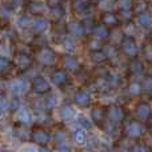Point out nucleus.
Returning <instances> with one entry per match:
<instances>
[{"label":"nucleus","mask_w":152,"mask_h":152,"mask_svg":"<svg viewBox=\"0 0 152 152\" xmlns=\"http://www.w3.org/2000/svg\"><path fill=\"white\" fill-rule=\"evenodd\" d=\"M145 55H147L148 60H151V61H152V48H148L147 52H145Z\"/></svg>","instance_id":"nucleus-44"},{"label":"nucleus","mask_w":152,"mask_h":152,"mask_svg":"<svg viewBox=\"0 0 152 152\" xmlns=\"http://www.w3.org/2000/svg\"><path fill=\"white\" fill-rule=\"evenodd\" d=\"M7 108H8V102L4 97H0V116H3L7 112Z\"/></svg>","instance_id":"nucleus-34"},{"label":"nucleus","mask_w":152,"mask_h":152,"mask_svg":"<svg viewBox=\"0 0 152 152\" xmlns=\"http://www.w3.org/2000/svg\"><path fill=\"white\" fill-rule=\"evenodd\" d=\"M19 105H20V102H19V99L15 96L12 100H11V110H12V111H18L19 110Z\"/></svg>","instance_id":"nucleus-38"},{"label":"nucleus","mask_w":152,"mask_h":152,"mask_svg":"<svg viewBox=\"0 0 152 152\" xmlns=\"http://www.w3.org/2000/svg\"><path fill=\"white\" fill-rule=\"evenodd\" d=\"M121 50H123V52L126 53V55L134 56V55H136V52H137V45L134 39L126 37V39L121 42Z\"/></svg>","instance_id":"nucleus-5"},{"label":"nucleus","mask_w":152,"mask_h":152,"mask_svg":"<svg viewBox=\"0 0 152 152\" xmlns=\"http://www.w3.org/2000/svg\"><path fill=\"white\" fill-rule=\"evenodd\" d=\"M94 34H95V36H96V39L99 40H105L108 37V29L105 28L104 26H96L95 27V29H94Z\"/></svg>","instance_id":"nucleus-17"},{"label":"nucleus","mask_w":152,"mask_h":152,"mask_svg":"<svg viewBox=\"0 0 152 152\" xmlns=\"http://www.w3.org/2000/svg\"><path fill=\"white\" fill-rule=\"evenodd\" d=\"M18 24L20 27H26L27 26V18H26V16H20V18H19V20H18Z\"/></svg>","instance_id":"nucleus-40"},{"label":"nucleus","mask_w":152,"mask_h":152,"mask_svg":"<svg viewBox=\"0 0 152 152\" xmlns=\"http://www.w3.org/2000/svg\"><path fill=\"white\" fill-rule=\"evenodd\" d=\"M67 31L69 35H74V36H81L84 34L83 26L80 23H76V21H71L67 24Z\"/></svg>","instance_id":"nucleus-11"},{"label":"nucleus","mask_w":152,"mask_h":152,"mask_svg":"<svg viewBox=\"0 0 152 152\" xmlns=\"http://www.w3.org/2000/svg\"><path fill=\"white\" fill-rule=\"evenodd\" d=\"M67 80H68V77H67V74L64 71H56L52 75V81L59 87L64 86L67 83Z\"/></svg>","instance_id":"nucleus-15"},{"label":"nucleus","mask_w":152,"mask_h":152,"mask_svg":"<svg viewBox=\"0 0 152 152\" xmlns=\"http://www.w3.org/2000/svg\"><path fill=\"white\" fill-rule=\"evenodd\" d=\"M74 10L77 13H84L88 10V3L86 0H74Z\"/></svg>","instance_id":"nucleus-22"},{"label":"nucleus","mask_w":152,"mask_h":152,"mask_svg":"<svg viewBox=\"0 0 152 152\" xmlns=\"http://www.w3.org/2000/svg\"><path fill=\"white\" fill-rule=\"evenodd\" d=\"M28 10H29V12L34 13V15H39V13L44 12V5L39 1H32V3H29Z\"/></svg>","instance_id":"nucleus-20"},{"label":"nucleus","mask_w":152,"mask_h":152,"mask_svg":"<svg viewBox=\"0 0 152 152\" xmlns=\"http://www.w3.org/2000/svg\"><path fill=\"white\" fill-rule=\"evenodd\" d=\"M77 124H79V126H80L83 129H89V128H91V121H89L84 115H79V118H77Z\"/></svg>","instance_id":"nucleus-27"},{"label":"nucleus","mask_w":152,"mask_h":152,"mask_svg":"<svg viewBox=\"0 0 152 152\" xmlns=\"http://www.w3.org/2000/svg\"><path fill=\"white\" fill-rule=\"evenodd\" d=\"M55 59H56L55 52L48 47L42 48V50H39V52L36 53V60L39 61L40 64H43V66H52V64L55 63Z\"/></svg>","instance_id":"nucleus-1"},{"label":"nucleus","mask_w":152,"mask_h":152,"mask_svg":"<svg viewBox=\"0 0 152 152\" xmlns=\"http://www.w3.org/2000/svg\"><path fill=\"white\" fill-rule=\"evenodd\" d=\"M11 68H12L11 61L7 58H4V56H0V75L8 74L11 71Z\"/></svg>","instance_id":"nucleus-18"},{"label":"nucleus","mask_w":152,"mask_h":152,"mask_svg":"<svg viewBox=\"0 0 152 152\" xmlns=\"http://www.w3.org/2000/svg\"><path fill=\"white\" fill-rule=\"evenodd\" d=\"M60 1H61V0H47V3H48V5H50V7L59 5V4H60Z\"/></svg>","instance_id":"nucleus-43"},{"label":"nucleus","mask_w":152,"mask_h":152,"mask_svg":"<svg viewBox=\"0 0 152 152\" xmlns=\"http://www.w3.org/2000/svg\"><path fill=\"white\" fill-rule=\"evenodd\" d=\"M92 3H99V1H102V0H91Z\"/></svg>","instance_id":"nucleus-49"},{"label":"nucleus","mask_w":152,"mask_h":152,"mask_svg":"<svg viewBox=\"0 0 152 152\" xmlns=\"http://www.w3.org/2000/svg\"><path fill=\"white\" fill-rule=\"evenodd\" d=\"M151 16L150 15H147V13H140L139 16H137V21H139V24L140 26H144V27H147L148 24H151Z\"/></svg>","instance_id":"nucleus-28"},{"label":"nucleus","mask_w":152,"mask_h":152,"mask_svg":"<svg viewBox=\"0 0 152 152\" xmlns=\"http://www.w3.org/2000/svg\"><path fill=\"white\" fill-rule=\"evenodd\" d=\"M137 115H139V118L140 119H147L148 116H150V108H148V105L147 104H140L139 107H137Z\"/></svg>","instance_id":"nucleus-26"},{"label":"nucleus","mask_w":152,"mask_h":152,"mask_svg":"<svg viewBox=\"0 0 152 152\" xmlns=\"http://www.w3.org/2000/svg\"><path fill=\"white\" fill-rule=\"evenodd\" d=\"M31 137L34 140V143H36L39 145H45L50 142V135L43 128H35L31 134Z\"/></svg>","instance_id":"nucleus-4"},{"label":"nucleus","mask_w":152,"mask_h":152,"mask_svg":"<svg viewBox=\"0 0 152 152\" xmlns=\"http://www.w3.org/2000/svg\"><path fill=\"white\" fill-rule=\"evenodd\" d=\"M58 152H71V151H69L67 147H60V148L58 150Z\"/></svg>","instance_id":"nucleus-45"},{"label":"nucleus","mask_w":152,"mask_h":152,"mask_svg":"<svg viewBox=\"0 0 152 152\" xmlns=\"http://www.w3.org/2000/svg\"><path fill=\"white\" fill-rule=\"evenodd\" d=\"M63 67L67 69V71H75L79 67L77 59L72 55H64L63 56Z\"/></svg>","instance_id":"nucleus-10"},{"label":"nucleus","mask_w":152,"mask_h":152,"mask_svg":"<svg viewBox=\"0 0 152 152\" xmlns=\"http://www.w3.org/2000/svg\"><path fill=\"white\" fill-rule=\"evenodd\" d=\"M1 152H13V151H1Z\"/></svg>","instance_id":"nucleus-50"},{"label":"nucleus","mask_w":152,"mask_h":152,"mask_svg":"<svg viewBox=\"0 0 152 152\" xmlns=\"http://www.w3.org/2000/svg\"><path fill=\"white\" fill-rule=\"evenodd\" d=\"M118 5L120 10H129L131 8V0H118Z\"/></svg>","instance_id":"nucleus-35"},{"label":"nucleus","mask_w":152,"mask_h":152,"mask_svg":"<svg viewBox=\"0 0 152 152\" xmlns=\"http://www.w3.org/2000/svg\"><path fill=\"white\" fill-rule=\"evenodd\" d=\"M144 91L151 94L152 92V77H147L144 81Z\"/></svg>","instance_id":"nucleus-36"},{"label":"nucleus","mask_w":152,"mask_h":152,"mask_svg":"<svg viewBox=\"0 0 152 152\" xmlns=\"http://www.w3.org/2000/svg\"><path fill=\"white\" fill-rule=\"evenodd\" d=\"M132 152H147V150H145L144 145H135L134 150H132Z\"/></svg>","instance_id":"nucleus-41"},{"label":"nucleus","mask_w":152,"mask_h":152,"mask_svg":"<svg viewBox=\"0 0 152 152\" xmlns=\"http://www.w3.org/2000/svg\"><path fill=\"white\" fill-rule=\"evenodd\" d=\"M50 13H51V18H52V20L56 21V23H58V21H60V20H63L64 15H66V12H64V8L61 7L60 4L55 5V7H51Z\"/></svg>","instance_id":"nucleus-12"},{"label":"nucleus","mask_w":152,"mask_h":152,"mask_svg":"<svg viewBox=\"0 0 152 152\" xmlns=\"http://www.w3.org/2000/svg\"><path fill=\"white\" fill-rule=\"evenodd\" d=\"M31 28H32V32H34V34L42 35V34H44V32L47 31L48 21L45 20V19H43V18H36V19H34V21H32Z\"/></svg>","instance_id":"nucleus-6"},{"label":"nucleus","mask_w":152,"mask_h":152,"mask_svg":"<svg viewBox=\"0 0 152 152\" xmlns=\"http://www.w3.org/2000/svg\"><path fill=\"white\" fill-rule=\"evenodd\" d=\"M120 16L124 19V20H128L131 18V11L129 10H120Z\"/></svg>","instance_id":"nucleus-39"},{"label":"nucleus","mask_w":152,"mask_h":152,"mask_svg":"<svg viewBox=\"0 0 152 152\" xmlns=\"http://www.w3.org/2000/svg\"><path fill=\"white\" fill-rule=\"evenodd\" d=\"M129 69H131L134 74H140L142 69H143V67H142V64H140L139 61H132L131 66H129Z\"/></svg>","instance_id":"nucleus-33"},{"label":"nucleus","mask_w":152,"mask_h":152,"mask_svg":"<svg viewBox=\"0 0 152 152\" xmlns=\"http://www.w3.org/2000/svg\"><path fill=\"white\" fill-rule=\"evenodd\" d=\"M11 15V8L8 7V5H1L0 7V16H1L3 19H8Z\"/></svg>","instance_id":"nucleus-32"},{"label":"nucleus","mask_w":152,"mask_h":152,"mask_svg":"<svg viewBox=\"0 0 152 152\" xmlns=\"http://www.w3.org/2000/svg\"><path fill=\"white\" fill-rule=\"evenodd\" d=\"M81 152H94V151H92V150H83Z\"/></svg>","instance_id":"nucleus-48"},{"label":"nucleus","mask_w":152,"mask_h":152,"mask_svg":"<svg viewBox=\"0 0 152 152\" xmlns=\"http://www.w3.org/2000/svg\"><path fill=\"white\" fill-rule=\"evenodd\" d=\"M107 83L111 84V86H118L119 84V75L116 72H111L107 77Z\"/></svg>","instance_id":"nucleus-31"},{"label":"nucleus","mask_w":152,"mask_h":152,"mask_svg":"<svg viewBox=\"0 0 152 152\" xmlns=\"http://www.w3.org/2000/svg\"><path fill=\"white\" fill-rule=\"evenodd\" d=\"M16 135H18V137H20L21 140H26V139H27V136H24V135H27V132H26V131L18 129V131H16Z\"/></svg>","instance_id":"nucleus-42"},{"label":"nucleus","mask_w":152,"mask_h":152,"mask_svg":"<svg viewBox=\"0 0 152 152\" xmlns=\"http://www.w3.org/2000/svg\"><path fill=\"white\" fill-rule=\"evenodd\" d=\"M39 152H51V151L45 147H42V148H39Z\"/></svg>","instance_id":"nucleus-46"},{"label":"nucleus","mask_w":152,"mask_h":152,"mask_svg":"<svg viewBox=\"0 0 152 152\" xmlns=\"http://www.w3.org/2000/svg\"><path fill=\"white\" fill-rule=\"evenodd\" d=\"M91 116H92V121L96 124L102 123L103 121V118H104V115H103V111L100 110V108H94L91 112Z\"/></svg>","instance_id":"nucleus-25"},{"label":"nucleus","mask_w":152,"mask_h":152,"mask_svg":"<svg viewBox=\"0 0 152 152\" xmlns=\"http://www.w3.org/2000/svg\"><path fill=\"white\" fill-rule=\"evenodd\" d=\"M74 140L76 144H84L87 142V135L83 129H77V131L74 132Z\"/></svg>","instance_id":"nucleus-23"},{"label":"nucleus","mask_w":152,"mask_h":152,"mask_svg":"<svg viewBox=\"0 0 152 152\" xmlns=\"http://www.w3.org/2000/svg\"><path fill=\"white\" fill-rule=\"evenodd\" d=\"M102 20H103V23H104L105 26H113V24L118 23L116 16L113 15V13H111V12H105L104 15L102 16Z\"/></svg>","instance_id":"nucleus-24"},{"label":"nucleus","mask_w":152,"mask_h":152,"mask_svg":"<svg viewBox=\"0 0 152 152\" xmlns=\"http://www.w3.org/2000/svg\"><path fill=\"white\" fill-rule=\"evenodd\" d=\"M103 51H104V53L107 55V58H111V56L115 55V48L111 47V45H105V47L103 48Z\"/></svg>","instance_id":"nucleus-37"},{"label":"nucleus","mask_w":152,"mask_h":152,"mask_svg":"<svg viewBox=\"0 0 152 152\" xmlns=\"http://www.w3.org/2000/svg\"><path fill=\"white\" fill-rule=\"evenodd\" d=\"M59 116H60L61 120H69L74 116V110L71 107H61L60 111H59Z\"/></svg>","instance_id":"nucleus-21"},{"label":"nucleus","mask_w":152,"mask_h":152,"mask_svg":"<svg viewBox=\"0 0 152 152\" xmlns=\"http://www.w3.org/2000/svg\"><path fill=\"white\" fill-rule=\"evenodd\" d=\"M118 152H128V150H127V148H124V147H120L118 150Z\"/></svg>","instance_id":"nucleus-47"},{"label":"nucleus","mask_w":152,"mask_h":152,"mask_svg":"<svg viewBox=\"0 0 152 152\" xmlns=\"http://www.w3.org/2000/svg\"><path fill=\"white\" fill-rule=\"evenodd\" d=\"M32 91L35 94H44V92L51 91V86L47 81V79L43 76H35L32 80Z\"/></svg>","instance_id":"nucleus-2"},{"label":"nucleus","mask_w":152,"mask_h":152,"mask_svg":"<svg viewBox=\"0 0 152 152\" xmlns=\"http://www.w3.org/2000/svg\"><path fill=\"white\" fill-rule=\"evenodd\" d=\"M55 105H56V97H55V95L50 92V94H47L45 97L43 99V107H44V110L51 111L55 108Z\"/></svg>","instance_id":"nucleus-14"},{"label":"nucleus","mask_w":152,"mask_h":152,"mask_svg":"<svg viewBox=\"0 0 152 152\" xmlns=\"http://www.w3.org/2000/svg\"><path fill=\"white\" fill-rule=\"evenodd\" d=\"M61 43H63V45H64L66 50H68V51H74L75 50V42L71 39V37L66 36L63 40H61Z\"/></svg>","instance_id":"nucleus-29"},{"label":"nucleus","mask_w":152,"mask_h":152,"mask_svg":"<svg viewBox=\"0 0 152 152\" xmlns=\"http://www.w3.org/2000/svg\"><path fill=\"white\" fill-rule=\"evenodd\" d=\"M75 103L79 107H88L89 103H91V96H89L88 92L83 91V89H79L75 94Z\"/></svg>","instance_id":"nucleus-7"},{"label":"nucleus","mask_w":152,"mask_h":152,"mask_svg":"<svg viewBox=\"0 0 152 152\" xmlns=\"http://www.w3.org/2000/svg\"><path fill=\"white\" fill-rule=\"evenodd\" d=\"M140 89H142V87H140V84L137 83V81H134V83H131V84H129V87H128V92L131 95L140 94Z\"/></svg>","instance_id":"nucleus-30"},{"label":"nucleus","mask_w":152,"mask_h":152,"mask_svg":"<svg viewBox=\"0 0 152 152\" xmlns=\"http://www.w3.org/2000/svg\"><path fill=\"white\" fill-rule=\"evenodd\" d=\"M126 134L129 137H139L142 135V126L139 123H136V121H131L126 127Z\"/></svg>","instance_id":"nucleus-9"},{"label":"nucleus","mask_w":152,"mask_h":152,"mask_svg":"<svg viewBox=\"0 0 152 152\" xmlns=\"http://www.w3.org/2000/svg\"><path fill=\"white\" fill-rule=\"evenodd\" d=\"M91 59L95 63H103L104 60H107V55L104 53V51L95 50V51H92V53H91Z\"/></svg>","instance_id":"nucleus-19"},{"label":"nucleus","mask_w":152,"mask_h":152,"mask_svg":"<svg viewBox=\"0 0 152 152\" xmlns=\"http://www.w3.org/2000/svg\"><path fill=\"white\" fill-rule=\"evenodd\" d=\"M26 88H27V84H26V81H23V80H15L11 84V91L15 95H21L26 91Z\"/></svg>","instance_id":"nucleus-16"},{"label":"nucleus","mask_w":152,"mask_h":152,"mask_svg":"<svg viewBox=\"0 0 152 152\" xmlns=\"http://www.w3.org/2000/svg\"><path fill=\"white\" fill-rule=\"evenodd\" d=\"M16 121L20 123V124H23V126H28V124H31L32 118H31L29 111L27 110V108H19V110L16 111Z\"/></svg>","instance_id":"nucleus-8"},{"label":"nucleus","mask_w":152,"mask_h":152,"mask_svg":"<svg viewBox=\"0 0 152 152\" xmlns=\"http://www.w3.org/2000/svg\"><path fill=\"white\" fill-rule=\"evenodd\" d=\"M108 119H110L112 123H119V121L123 119V113H121V110L118 107H112L108 111Z\"/></svg>","instance_id":"nucleus-13"},{"label":"nucleus","mask_w":152,"mask_h":152,"mask_svg":"<svg viewBox=\"0 0 152 152\" xmlns=\"http://www.w3.org/2000/svg\"><path fill=\"white\" fill-rule=\"evenodd\" d=\"M13 66L18 69H27L29 66H31V59L27 53L23 52H18L15 56H13Z\"/></svg>","instance_id":"nucleus-3"}]
</instances>
